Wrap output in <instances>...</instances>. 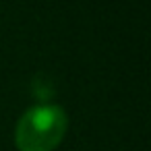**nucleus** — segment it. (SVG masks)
<instances>
[{"label": "nucleus", "mask_w": 151, "mask_h": 151, "mask_svg": "<svg viewBox=\"0 0 151 151\" xmlns=\"http://www.w3.org/2000/svg\"><path fill=\"white\" fill-rule=\"evenodd\" d=\"M68 130V116L54 101L27 108L15 124L17 151H54Z\"/></svg>", "instance_id": "nucleus-1"}, {"label": "nucleus", "mask_w": 151, "mask_h": 151, "mask_svg": "<svg viewBox=\"0 0 151 151\" xmlns=\"http://www.w3.org/2000/svg\"><path fill=\"white\" fill-rule=\"evenodd\" d=\"M31 93L40 99V104L52 101V97H54V93H56V89H54V81L48 79V77H44V75L33 77V81H31Z\"/></svg>", "instance_id": "nucleus-2"}]
</instances>
